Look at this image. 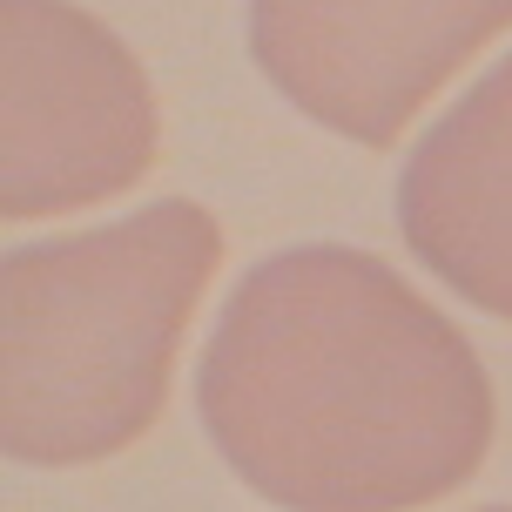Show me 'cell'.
<instances>
[{"instance_id": "6da1fadb", "label": "cell", "mask_w": 512, "mask_h": 512, "mask_svg": "<svg viewBox=\"0 0 512 512\" xmlns=\"http://www.w3.org/2000/svg\"><path fill=\"white\" fill-rule=\"evenodd\" d=\"M196 411L223 465L283 512L438 506L499 432L472 337L351 243H297L236 283Z\"/></svg>"}, {"instance_id": "7a4b0ae2", "label": "cell", "mask_w": 512, "mask_h": 512, "mask_svg": "<svg viewBox=\"0 0 512 512\" xmlns=\"http://www.w3.org/2000/svg\"><path fill=\"white\" fill-rule=\"evenodd\" d=\"M223 263V223L189 196L0 263V445L14 465H102L169 405L182 331Z\"/></svg>"}, {"instance_id": "3957f363", "label": "cell", "mask_w": 512, "mask_h": 512, "mask_svg": "<svg viewBox=\"0 0 512 512\" xmlns=\"http://www.w3.org/2000/svg\"><path fill=\"white\" fill-rule=\"evenodd\" d=\"M7 48V142H0V216L41 223L95 209L149 176L155 88L128 41L75 0H0Z\"/></svg>"}, {"instance_id": "277c9868", "label": "cell", "mask_w": 512, "mask_h": 512, "mask_svg": "<svg viewBox=\"0 0 512 512\" xmlns=\"http://www.w3.org/2000/svg\"><path fill=\"white\" fill-rule=\"evenodd\" d=\"M512 27V0H250V54L283 102L364 149Z\"/></svg>"}, {"instance_id": "5b68a950", "label": "cell", "mask_w": 512, "mask_h": 512, "mask_svg": "<svg viewBox=\"0 0 512 512\" xmlns=\"http://www.w3.org/2000/svg\"><path fill=\"white\" fill-rule=\"evenodd\" d=\"M398 236L452 297L512 324V54L405 155Z\"/></svg>"}, {"instance_id": "8992f818", "label": "cell", "mask_w": 512, "mask_h": 512, "mask_svg": "<svg viewBox=\"0 0 512 512\" xmlns=\"http://www.w3.org/2000/svg\"><path fill=\"white\" fill-rule=\"evenodd\" d=\"M486 512H512V506H486Z\"/></svg>"}]
</instances>
